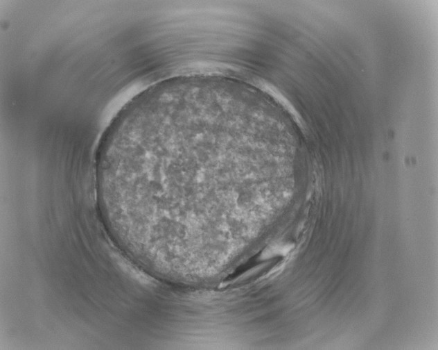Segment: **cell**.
<instances>
[{"instance_id":"1","label":"cell","mask_w":438,"mask_h":350,"mask_svg":"<svg viewBox=\"0 0 438 350\" xmlns=\"http://www.w3.org/2000/svg\"><path fill=\"white\" fill-rule=\"evenodd\" d=\"M249 138L225 117L153 101L111 131L99 158L100 186L130 238L171 262L246 222Z\"/></svg>"}]
</instances>
